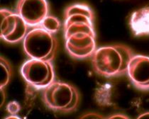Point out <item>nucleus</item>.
<instances>
[{
  "label": "nucleus",
  "mask_w": 149,
  "mask_h": 119,
  "mask_svg": "<svg viewBox=\"0 0 149 119\" xmlns=\"http://www.w3.org/2000/svg\"><path fill=\"white\" fill-rule=\"evenodd\" d=\"M42 100L51 110L61 113H71L78 107L80 93L70 84L54 81L43 89Z\"/></svg>",
  "instance_id": "nucleus-4"
},
{
  "label": "nucleus",
  "mask_w": 149,
  "mask_h": 119,
  "mask_svg": "<svg viewBox=\"0 0 149 119\" xmlns=\"http://www.w3.org/2000/svg\"><path fill=\"white\" fill-rule=\"evenodd\" d=\"M58 42L54 33L40 25L33 27L23 40L25 54L31 59L53 61L57 54Z\"/></svg>",
  "instance_id": "nucleus-3"
},
{
  "label": "nucleus",
  "mask_w": 149,
  "mask_h": 119,
  "mask_svg": "<svg viewBox=\"0 0 149 119\" xmlns=\"http://www.w3.org/2000/svg\"><path fill=\"white\" fill-rule=\"evenodd\" d=\"M9 118H17V119H19L20 118H19V116H16L13 115V116H10L6 117V119H9Z\"/></svg>",
  "instance_id": "nucleus-16"
},
{
  "label": "nucleus",
  "mask_w": 149,
  "mask_h": 119,
  "mask_svg": "<svg viewBox=\"0 0 149 119\" xmlns=\"http://www.w3.org/2000/svg\"><path fill=\"white\" fill-rule=\"evenodd\" d=\"M0 66H1L0 87L1 89H4L10 81L12 75V69L9 61L4 57H0Z\"/></svg>",
  "instance_id": "nucleus-10"
},
{
  "label": "nucleus",
  "mask_w": 149,
  "mask_h": 119,
  "mask_svg": "<svg viewBox=\"0 0 149 119\" xmlns=\"http://www.w3.org/2000/svg\"><path fill=\"white\" fill-rule=\"evenodd\" d=\"M129 118L127 116L121 115V114H117V115H112L107 117V118Z\"/></svg>",
  "instance_id": "nucleus-14"
},
{
  "label": "nucleus",
  "mask_w": 149,
  "mask_h": 119,
  "mask_svg": "<svg viewBox=\"0 0 149 119\" xmlns=\"http://www.w3.org/2000/svg\"><path fill=\"white\" fill-rule=\"evenodd\" d=\"M94 21L93 11L86 4H72L65 10L63 32L65 49L73 58H88L97 49Z\"/></svg>",
  "instance_id": "nucleus-1"
},
{
  "label": "nucleus",
  "mask_w": 149,
  "mask_h": 119,
  "mask_svg": "<svg viewBox=\"0 0 149 119\" xmlns=\"http://www.w3.org/2000/svg\"><path fill=\"white\" fill-rule=\"evenodd\" d=\"M16 12L29 26L35 27L49 15V5L47 0H18Z\"/></svg>",
  "instance_id": "nucleus-7"
},
{
  "label": "nucleus",
  "mask_w": 149,
  "mask_h": 119,
  "mask_svg": "<svg viewBox=\"0 0 149 119\" xmlns=\"http://www.w3.org/2000/svg\"><path fill=\"white\" fill-rule=\"evenodd\" d=\"M41 27L52 33H56L60 30L61 23L60 20L53 16H47L40 24Z\"/></svg>",
  "instance_id": "nucleus-11"
},
{
  "label": "nucleus",
  "mask_w": 149,
  "mask_h": 119,
  "mask_svg": "<svg viewBox=\"0 0 149 119\" xmlns=\"http://www.w3.org/2000/svg\"><path fill=\"white\" fill-rule=\"evenodd\" d=\"M149 118V112L142 113L141 115H140L139 117H138V118Z\"/></svg>",
  "instance_id": "nucleus-15"
},
{
  "label": "nucleus",
  "mask_w": 149,
  "mask_h": 119,
  "mask_svg": "<svg viewBox=\"0 0 149 119\" xmlns=\"http://www.w3.org/2000/svg\"><path fill=\"white\" fill-rule=\"evenodd\" d=\"M21 74L27 84L37 89H43L54 82L55 72L51 61L31 59L21 67Z\"/></svg>",
  "instance_id": "nucleus-5"
},
{
  "label": "nucleus",
  "mask_w": 149,
  "mask_h": 119,
  "mask_svg": "<svg viewBox=\"0 0 149 119\" xmlns=\"http://www.w3.org/2000/svg\"><path fill=\"white\" fill-rule=\"evenodd\" d=\"M104 118V117L101 115H99L98 113H88L87 114H85L82 116H80V118Z\"/></svg>",
  "instance_id": "nucleus-13"
},
{
  "label": "nucleus",
  "mask_w": 149,
  "mask_h": 119,
  "mask_svg": "<svg viewBox=\"0 0 149 119\" xmlns=\"http://www.w3.org/2000/svg\"><path fill=\"white\" fill-rule=\"evenodd\" d=\"M20 105L17 101H11L7 104V107H6L7 111L12 115L17 114L18 112L20 111Z\"/></svg>",
  "instance_id": "nucleus-12"
},
{
  "label": "nucleus",
  "mask_w": 149,
  "mask_h": 119,
  "mask_svg": "<svg viewBox=\"0 0 149 119\" xmlns=\"http://www.w3.org/2000/svg\"><path fill=\"white\" fill-rule=\"evenodd\" d=\"M129 25L134 36L149 35V5L133 12Z\"/></svg>",
  "instance_id": "nucleus-9"
},
{
  "label": "nucleus",
  "mask_w": 149,
  "mask_h": 119,
  "mask_svg": "<svg viewBox=\"0 0 149 119\" xmlns=\"http://www.w3.org/2000/svg\"><path fill=\"white\" fill-rule=\"evenodd\" d=\"M127 75L136 88L149 90V56L134 55L129 62Z\"/></svg>",
  "instance_id": "nucleus-8"
},
{
  "label": "nucleus",
  "mask_w": 149,
  "mask_h": 119,
  "mask_svg": "<svg viewBox=\"0 0 149 119\" xmlns=\"http://www.w3.org/2000/svg\"><path fill=\"white\" fill-rule=\"evenodd\" d=\"M0 36L8 43H17L25 38L29 25L17 12L2 8L0 10Z\"/></svg>",
  "instance_id": "nucleus-6"
},
{
  "label": "nucleus",
  "mask_w": 149,
  "mask_h": 119,
  "mask_svg": "<svg viewBox=\"0 0 149 119\" xmlns=\"http://www.w3.org/2000/svg\"><path fill=\"white\" fill-rule=\"evenodd\" d=\"M134 52L129 46L114 44L97 48L92 55V65L97 74L104 77H115L127 73Z\"/></svg>",
  "instance_id": "nucleus-2"
}]
</instances>
